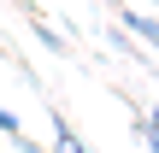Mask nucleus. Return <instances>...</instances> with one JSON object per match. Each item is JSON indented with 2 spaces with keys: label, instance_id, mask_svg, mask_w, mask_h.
Returning a JSON list of instances; mask_svg holds the SVG:
<instances>
[{
  "label": "nucleus",
  "instance_id": "nucleus-4",
  "mask_svg": "<svg viewBox=\"0 0 159 153\" xmlns=\"http://www.w3.org/2000/svg\"><path fill=\"white\" fill-rule=\"evenodd\" d=\"M0 136H18V112H6V106H0Z\"/></svg>",
  "mask_w": 159,
  "mask_h": 153
},
{
  "label": "nucleus",
  "instance_id": "nucleus-1",
  "mask_svg": "<svg viewBox=\"0 0 159 153\" xmlns=\"http://www.w3.org/2000/svg\"><path fill=\"white\" fill-rule=\"evenodd\" d=\"M112 18H118V24H124L130 35H142V41H148V47L159 53V18H148V12H136V6H112Z\"/></svg>",
  "mask_w": 159,
  "mask_h": 153
},
{
  "label": "nucleus",
  "instance_id": "nucleus-5",
  "mask_svg": "<svg viewBox=\"0 0 159 153\" xmlns=\"http://www.w3.org/2000/svg\"><path fill=\"white\" fill-rule=\"evenodd\" d=\"M148 6H153V12H159V0H148Z\"/></svg>",
  "mask_w": 159,
  "mask_h": 153
},
{
  "label": "nucleus",
  "instance_id": "nucleus-3",
  "mask_svg": "<svg viewBox=\"0 0 159 153\" xmlns=\"http://www.w3.org/2000/svg\"><path fill=\"white\" fill-rule=\"evenodd\" d=\"M136 130L148 136V153H159V106H148V112L136 118Z\"/></svg>",
  "mask_w": 159,
  "mask_h": 153
},
{
  "label": "nucleus",
  "instance_id": "nucleus-2",
  "mask_svg": "<svg viewBox=\"0 0 159 153\" xmlns=\"http://www.w3.org/2000/svg\"><path fill=\"white\" fill-rule=\"evenodd\" d=\"M53 153H89L83 142H77V130L65 124V112H53Z\"/></svg>",
  "mask_w": 159,
  "mask_h": 153
}]
</instances>
